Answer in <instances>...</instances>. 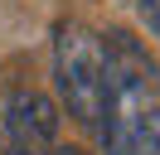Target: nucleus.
Masks as SVG:
<instances>
[{
	"mask_svg": "<svg viewBox=\"0 0 160 155\" xmlns=\"http://www.w3.org/2000/svg\"><path fill=\"white\" fill-rule=\"evenodd\" d=\"M49 155H82V150H73V145H53Z\"/></svg>",
	"mask_w": 160,
	"mask_h": 155,
	"instance_id": "obj_5",
	"label": "nucleus"
},
{
	"mask_svg": "<svg viewBox=\"0 0 160 155\" xmlns=\"http://www.w3.org/2000/svg\"><path fill=\"white\" fill-rule=\"evenodd\" d=\"M102 155H160V68L131 34H107Z\"/></svg>",
	"mask_w": 160,
	"mask_h": 155,
	"instance_id": "obj_1",
	"label": "nucleus"
},
{
	"mask_svg": "<svg viewBox=\"0 0 160 155\" xmlns=\"http://www.w3.org/2000/svg\"><path fill=\"white\" fill-rule=\"evenodd\" d=\"M5 141H10V155H49L58 145V116L44 97L24 92L10 102V116H5Z\"/></svg>",
	"mask_w": 160,
	"mask_h": 155,
	"instance_id": "obj_3",
	"label": "nucleus"
},
{
	"mask_svg": "<svg viewBox=\"0 0 160 155\" xmlns=\"http://www.w3.org/2000/svg\"><path fill=\"white\" fill-rule=\"evenodd\" d=\"M53 82L78 121L102 126L107 112V34L88 24H58L53 34Z\"/></svg>",
	"mask_w": 160,
	"mask_h": 155,
	"instance_id": "obj_2",
	"label": "nucleus"
},
{
	"mask_svg": "<svg viewBox=\"0 0 160 155\" xmlns=\"http://www.w3.org/2000/svg\"><path fill=\"white\" fill-rule=\"evenodd\" d=\"M141 19H146V29L160 39V0H141Z\"/></svg>",
	"mask_w": 160,
	"mask_h": 155,
	"instance_id": "obj_4",
	"label": "nucleus"
}]
</instances>
